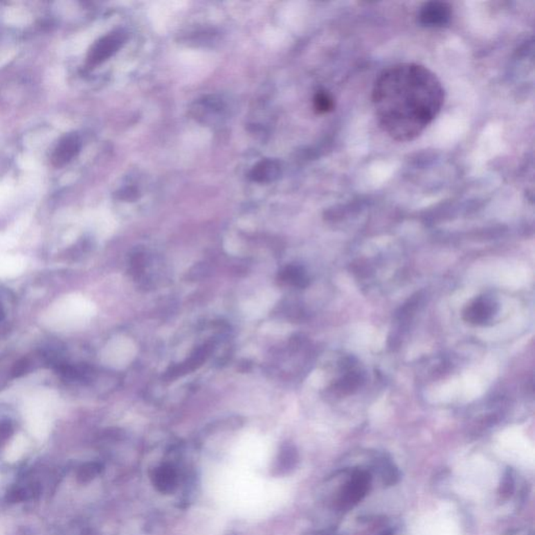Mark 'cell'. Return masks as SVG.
<instances>
[{
    "instance_id": "obj_1",
    "label": "cell",
    "mask_w": 535,
    "mask_h": 535,
    "mask_svg": "<svg viewBox=\"0 0 535 535\" xmlns=\"http://www.w3.org/2000/svg\"><path fill=\"white\" fill-rule=\"evenodd\" d=\"M444 89L429 69L399 63L384 69L374 82L372 105L379 125L399 143L419 136L442 111Z\"/></svg>"
},
{
    "instance_id": "obj_2",
    "label": "cell",
    "mask_w": 535,
    "mask_h": 535,
    "mask_svg": "<svg viewBox=\"0 0 535 535\" xmlns=\"http://www.w3.org/2000/svg\"><path fill=\"white\" fill-rule=\"evenodd\" d=\"M365 384V372L359 361L352 356L339 360V378L332 385V392L338 397L352 395Z\"/></svg>"
},
{
    "instance_id": "obj_3",
    "label": "cell",
    "mask_w": 535,
    "mask_h": 535,
    "mask_svg": "<svg viewBox=\"0 0 535 535\" xmlns=\"http://www.w3.org/2000/svg\"><path fill=\"white\" fill-rule=\"evenodd\" d=\"M499 311V305L495 297L481 295L475 297L463 313V319L469 325H487L491 323Z\"/></svg>"
},
{
    "instance_id": "obj_4",
    "label": "cell",
    "mask_w": 535,
    "mask_h": 535,
    "mask_svg": "<svg viewBox=\"0 0 535 535\" xmlns=\"http://www.w3.org/2000/svg\"><path fill=\"white\" fill-rule=\"evenodd\" d=\"M424 299V296L421 293H416L411 298L408 299L407 302L401 305V309H399L397 315H395V329H393L392 335H391L390 339H389L391 347H399L403 336L407 333L410 325L413 321L416 313L422 307Z\"/></svg>"
},
{
    "instance_id": "obj_5",
    "label": "cell",
    "mask_w": 535,
    "mask_h": 535,
    "mask_svg": "<svg viewBox=\"0 0 535 535\" xmlns=\"http://www.w3.org/2000/svg\"><path fill=\"white\" fill-rule=\"evenodd\" d=\"M452 8L442 1H429L422 5L418 12V21L424 28H444L450 24Z\"/></svg>"
},
{
    "instance_id": "obj_6",
    "label": "cell",
    "mask_w": 535,
    "mask_h": 535,
    "mask_svg": "<svg viewBox=\"0 0 535 535\" xmlns=\"http://www.w3.org/2000/svg\"><path fill=\"white\" fill-rule=\"evenodd\" d=\"M125 39H126V36L122 32L107 35L92 47L89 56H88L89 62L92 64H98V63L110 58L122 46Z\"/></svg>"
},
{
    "instance_id": "obj_7",
    "label": "cell",
    "mask_w": 535,
    "mask_h": 535,
    "mask_svg": "<svg viewBox=\"0 0 535 535\" xmlns=\"http://www.w3.org/2000/svg\"><path fill=\"white\" fill-rule=\"evenodd\" d=\"M370 485V475L366 471H356L352 480L346 484L341 496V503L352 506L366 496Z\"/></svg>"
},
{
    "instance_id": "obj_8",
    "label": "cell",
    "mask_w": 535,
    "mask_h": 535,
    "mask_svg": "<svg viewBox=\"0 0 535 535\" xmlns=\"http://www.w3.org/2000/svg\"><path fill=\"white\" fill-rule=\"evenodd\" d=\"M298 461L299 455L297 448L291 444H284L272 464L271 473L275 477L288 475L296 469Z\"/></svg>"
},
{
    "instance_id": "obj_9",
    "label": "cell",
    "mask_w": 535,
    "mask_h": 535,
    "mask_svg": "<svg viewBox=\"0 0 535 535\" xmlns=\"http://www.w3.org/2000/svg\"><path fill=\"white\" fill-rule=\"evenodd\" d=\"M151 478L155 489L165 495L173 493L177 487V473L172 465L163 464L156 467Z\"/></svg>"
},
{
    "instance_id": "obj_10",
    "label": "cell",
    "mask_w": 535,
    "mask_h": 535,
    "mask_svg": "<svg viewBox=\"0 0 535 535\" xmlns=\"http://www.w3.org/2000/svg\"><path fill=\"white\" fill-rule=\"evenodd\" d=\"M81 143L77 135L71 134L59 143L53 155V163L56 167L66 165L79 153Z\"/></svg>"
},
{
    "instance_id": "obj_11",
    "label": "cell",
    "mask_w": 535,
    "mask_h": 535,
    "mask_svg": "<svg viewBox=\"0 0 535 535\" xmlns=\"http://www.w3.org/2000/svg\"><path fill=\"white\" fill-rule=\"evenodd\" d=\"M280 175V165L274 160H264L254 167L252 178L255 181H272Z\"/></svg>"
},
{
    "instance_id": "obj_12",
    "label": "cell",
    "mask_w": 535,
    "mask_h": 535,
    "mask_svg": "<svg viewBox=\"0 0 535 535\" xmlns=\"http://www.w3.org/2000/svg\"><path fill=\"white\" fill-rule=\"evenodd\" d=\"M282 278L288 284L297 288H305L309 286V280L307 272L298 266H290L282 271Z\"/></svg>"
},
{
    "instance_id": "obj_13",
    "label": "cell",
    "mask_w": 535,
    "mask_h": 535,
    "mask_svg": "<svg viewBox=\"0 0 535 535\" xmlns=\"http://www.w3.org/2000/svg\"><path fill=\"white\" fill-rule=\"evenodd\" d=\"M380 473L381 477H382L383 483H384L386 487L395 485V483L399 481V469L393 465L392 462L387 460V459H383L382 462H381Z\"/></svg>"
},
{
    "instance_id": "obj_14",
    "label": "cell",
    "mask_w": 535,
    "mask_h": 535,
    "mask_svg": "<svg viewBox=\"0 0 535 535\" xmlns=\"http://www.w3.org/2000/svg\"><path fill=\"white\" fill-rule=\"evenodd\" d=\"M314 107H315L316 111L319 112V114H329V112L333 111L334 108H335V100L329 92L323 90V91L316 93L315 98H314Z\"/></svg>"
},
{
    "instance_id": "obj_15",
    "label": "cell",
    "mask_w": 535,
    "mask_h": 535,
    "mask_svg": "<svg viewBox=\"0 0 535 535\" xmlns=\"http://www.w3.org/2000/svg\"><path fill=\"white\" fill-rule=\"evenodd\" d=\"M102 471V466L98 463H87L79 469L78 479L81 483H88L93 480Z\"/></svg>"
},
{
    "instance_id": "obj_16",
    "label": "cell",
    "mask_w": 535,
    "mask_h": 535,
    "mask_svg": "<svg viewBox=\"0 0 535 535\" xmlns=\"http://www.w3.org/2000/svg\"><path fill=\"white\" fill-rule=\"evenodd\" d=\"M514 491V478L512 475L511 471L508 469L504 475L503 479L501 481V485H500L499 493L503 499H508L511 497L512 493Z\"/></svg>"
},
{
    "instance_id": "obj_17",
    "label": "cell",
    "mask_w": 535,
    "mask_h": 535,
    "mask_svg": "<svg viewBox=\"0 0 535 535\" xmlns=\"http://www.w3.org/2000/svg\"><path fill=\"white\" fill-rule=\"evenodd\" d=\"M14 434V424L11 420L0 421V448H3Z\"/></svg>"
},
{
    "instance_id": "obj_18",
    "label": "cell",
    "mask_w": 535,
    "mask_h": 535,
    "mask_svg": "<svg viewBox=\"0 0 535 535\" xmlns=\"http://www.w3.org/2000/svg\"><path fill=\"white\" fill-rule=\"evenodd\" d=\"M28 368H30V362H28V359H22L16 363L13 370H12V376L13 378H20L28 372Z\"/></svg>"
},
{
    "instance_id": "obj_19",
    "label": "cell",
    "mask_w": 535,
    "mask_h": 535,
    "mask_svg": "<svg viewBox=\"0 0 535 535\" xmlns=\"http://www.w3.org/2000/svg\"><path fill=\"white\" fill-rule=\"evenodd\" d=\"M207 268L205 264H196V266H192V270H190V272H188V274H190V280H200V278H204L205 275H206L207 273Z\"/></svg>"
},
{
    "instance_id": "obj_20",
    "label": "cell",
    "mask_w": 535,
    "mask_h": 535,
    "mask_svg": "<svg viewBox=\"0 0 535 535\" xmlns=\"http://www.w3.org/2000/svg\"><path fill=\"white\" fill-rule=\"evenodd\" d=\"M307 535H332L331 533L327 531H311V532L307 533Z\"/></svg>"
},
{
    "instance_id": "obj_21",
    "label": "cell",
    "mask_w": 535,
    "mask_h": 535,
    "mask_svg": "<svg viewBox=\"0 0 535 535\" xmlns=\"http://www.w3.org/2000/svg\"><path fill=\"white\" fill-rule=\"evenodd\" d=\"M3 315H5V313H3V307H1V305H0V321L3 320Z\"/></svg>"
}]
</instances>
